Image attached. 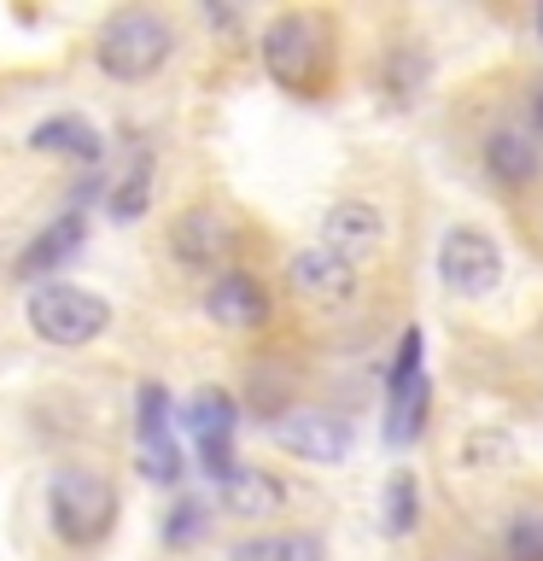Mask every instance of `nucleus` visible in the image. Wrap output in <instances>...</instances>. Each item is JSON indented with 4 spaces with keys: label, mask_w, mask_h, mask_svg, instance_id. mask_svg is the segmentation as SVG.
<instances>
[{
    "label": "nucleus",
    "mask_w": 543,
    "mask_h": 561,
    "mask_svg": "<svg viewBox=\"0 0 543 561\" xmlns=\"http://www.w3.org/2000/svg\"><path fill=\"white\" fill-rule=\"evenodd\" d=\"M263 70L287 88V94H315L327 82V59H333V30L322 12H280L263 24Z\"/></svg>",
    "instance_id": "nucleus-1"
},
{
    "label": "nucleus",
    "mask_w": 543,
    "mask_h": 561,
    "mask_svg": "<svg viewBox=\"0 0 543 561\" xmlns=\"http://www.w3.org/2000/svg\"><path fill=\"white\" fill-rule=\"evenodd\" d=\"M175 53V30L170 18H158L152 7H123L100 24L94 35V59L112 82H147L170 65Z\"/></svg>",
    "instance_id": "nucleus-2"
},
{
    "label": "nucleus",
    "mask_w": 543,
    "mask_h": 561,
    "mask_svg": "<svg viewBox=\"0 0 543 561\" xmlns=\"http://www.w3.org/2000/svg\"><path fill=\"white\" fill-rule=\"evenodd\" d=\"M47 520L59 543L70 550H94L117 526V485L94 468H59L47 480Z\"/></svg>",
    "instance_id": "nucleus-3"
},
{
    "label": "nucleus",
    "mask_w": 543,
    "mask_h": 561,
    "mask_svg": "<svg viewBox=\"0 0 543 561\" xmlns=\"http://www.w3.org/2000/svg\"><path fill=\"white\" fill-rule=\"evenodd\" d=\"M30 333L42 345H59V351H77V345H94L105 328H112V305L100 293L77 287V280H42L30 287Z\"/></svg>",
    "instance_id": "nucleus-4"
},
{
    "label": "nucleus",
    "mask_w": 543,
    "mask_h": 561,
    "mask_svg": "<svg viewBox=\"0 0 543 561\" xmlns=\"http://www.w3.org/2000/svg\"><path fill=\"white\" fill-rule=\"evenodd\" d=\"M427 340L420 328H403L397 357H392V380H385V445H415L427 433L432 415V380H427Z\"/></svg>",
    "instance_id": "nucleus-5"
},
{
    "label": "nucleus",
    "mask_w": 543,
    "mask_h": 561,
    "mask_svg": "<svg viewBox=\"0 0 543 561\" xmlns=\"http://www.w3.org/2000/svg\"><path fill=\"white\" fill-rule=\"evenodd\" d=\"M438 280H444L455 298H490L502 287L497 240H490L485 228H467V222L444 228V240H438Z\"/></svg>",
    "instance_id": "nucleus-6"
},
{
    "label": "nucleus",
    "mask_w": 543,
    "mask_h": 561,
    "mask_svg": "<svg viewBox=\"0 0 543 561\" xmlns=\"http://www.w3.org/2000/svg\"><path fill=\"white\" fill-rule=\"evenodd\" d=\"M287 287L292 298H304L310 310H345L357 298V263H345L339 252H327L322 240L287 257Z\"/></svg>",
    "instance_id": "nucleus-7"
},
{
    "label": "nucleus",
    "mask_w": 543,
    "mask_h": 561,
    "mask_svg": "<svg viewBox=\"0 0 543 561\" xmlns=\"http://www.w3.org/2000/svg\"><path fill=\"white\" fill-rule=\"evenodd\" d=\"M269 438L298 462H345L350 450V427L327 410H287L269 421Z\"/></svg>",
    "instance_id": "nucleus-8"
},
{
    "label": "nucleus",
    "mask_w": 543,
    "mask_h": 561,
    "mask_svg": "<svg viewBox=\"0 0 543 561\" xmlns=\"http://www.w3.org/2000/svg\"><path fill=\"white\" fill-rule=\"evenodd\" d=\"M322 245H327V252H339L345 263L374 257L380 245H385V210L374 199H362V193L333 199L327 217H322Z\"/></svg>",
    "instance_id": "nucleus-9"
},
{
    "label": "nucleus",
    "mask_w": 543,
    "mask_h": 561,
    "mask_svg": "<svg viewBox=\"0 0 543 561\" xmlns=\"http://www.w3.org/2000/svg\"><path fill=\"white\" fill-rule=\"evenodd\" d=\"M205 316L228 333H257L269 322V293L245 270H217V280L205 287Z\"/></svg>",
    "instance_id": "nucleus-10"
},
{
    "label": "nucleus",
    "mask_w": 543,
    "mask_h": 561,
    "mask_svg": "<svg viewBox=\"0 0 543 561\" xmlns=\"http://www.w3.org/2000/svg\"><path fill=\"white\" fill-rule=\"evenodd\" d=\"M170 252L187 263V270H217L228 257V222L210 205H187L182 217L170 222Z\"/></svg>",
    "instance_id": "nucleus-11"
},
{
    "label": "nucleus",
    "mask_w": 543,
    "mask_h": 561,
    "mask_svg": "<svg viewBox=\"0 0 543 561\" xmlns=\"http://www.w3.org/2000/svg\"><path fill=\"white\" fill-rule=\"evenodd\" d=\"M217 503H222V515H234V520H269V515L287 508V485H280L269 468H245L240 462L217 485Z\"/></svg>",
    "instance_id": "nucleus-12"
},
{
    "label": "nucleus",
    "mask_w": 543,
    "mask_h": 561,
    "mask_svg": "<svg viewBox=\"0 0 543 561\" xmlns=\"http://www.w3.org/2000/svg\"><path fill=\"white\" fill-rule=\"evenodd\" d=\"M485 170H490L497 187L525 193L538 182V170H543V152H538V140L525 129H490L485 135Z\"/></svg>",
    "instance_id": "nucleus-13"
},
{
    "label": "nucleus",
    "mask_w": 543,
    "mask_h": 561,
    "mask_svg": "<svg viewBox=\"0 0 543 561\" xmlns=\"http://www.w3.org/2000/svg\"><path fill=\"white\" fill-rule=\"evenodd\" d=\"M30 152H47V158H77V164H100L105 135H100L88 117H77V112H59V117H42V123L30 129Z\"/></svg>",
    "instance_id": "nucleus-14"
},
{
    "label": "nucleus",
    "mask_w": 543,
    "mask_h": 561,
    "mask_svg": "<svg viewBox=\"0 0 543 561\" xmlns=\"http://www.w3.org/2000/svg\"><path fill=\"white\" fill-rule=\"evenodd\" d=\"M77 245H82V210H65L59 222H47L42 234H35L24 252H18V280H24V287H30V280L42 287V280L59 270V263L77 252Z\"/></svg>",
    "instance_id": "nucleus-15"
},
{
    "label": "nucleus",
    "mask_w": 543,
    "mask_h": 561,
    "mask_svg": "<svg viewBox=\"0 0 543 561\" xmlns=\"http://www.w3.org/2000/svg\"><path fill=\"white\" fill-rule=\"evenodd\" d=\"M427 82H432L427 47H420V42H392V47H385V59H380V88L392 94V105H415L420 94H427Z\"/></svg>",
    "instance_id": "nucleus-16"
},
{
    "label": "nucleus",
    "mask_w": 543,
    "mask_h": 561,
    "mask_svg": "<svg viewBox=\"0 0 543 561\" xmlns=\"http://www.w3.org/2000/svg\"><path fill=\"white\" fill-rule=\"evenodd\" d=\"M187 433L199 438V445H234V433H240L234 392H222V386H199V392L187 398Z\"/></svg>",
    "instance_id": "nucleus-17"
},
{
    "label": "nucleus",
    "mask_w": 543,
    "mask_h": 561,
    "mask_svg": "<svg viewBox=\"0 0 543 561\" xmlns=\"http://www.w3.org/2000/svg\"><path fill=\"white\" fill-rule=\"evenodd\" d=\"M228 561H327V543L315 533H252L228 550Z\"/></svg>",
    "instance_id": "nucleus-18"
},
{
    "label": "nucleus",
    "mask_w": 543,
    "mask_h": 561,
    "mask_svg": "<svg viewBox=\"0 0 543 561\" xmlns=\"http://www.w3.org/2000/svg\"><path fill=\"white\" fill-rule=\"evenodd\" d=\"M520 462V445H515V433H502V427H473L462 438V468L467 473H508Z\"/></svg>",
    "instance_id": "nucleus-19"
},
{
    "label": "nucleus",
    "mask_w": 543,
    "mask_h": 561,
    "mask_svg": "<svg viewBox=\"0 0 543 561\" xmlns=\"http://www.w3.org/2000/svg\"><path fill=\"white\" fill-rule=\"evenodd\" d=\"M380 515H385V533H392V538H409L415 526H420V480H415L409 468H397L392 480H385Z\"/></svg>",
    "instance_id": "nucleus-20"
},
{
    "label": "nucleus",
    "mask_w": 543,
    "mask_h": 561,
    "mask_svg": "<svg viewBox=\"0 0 543 561\" xmlns=\"http://www.w3.org/2000/svg\"><path fill=\"white\" fill-rule=\"evenodd\" d=\"M147 205H152V158L140 152L135 164H129V170H123L117 182H112V193H105V210H112L117 222H135Z\"/></svg>",
    "instance_id": "nucleus-21"
},
{
    "label": "nucleus",
    "mask_w": 543,
    "mask_h": 561,
    "mask_svg": "<svg viewBox=\"0 0 543 561\" xmlns=\"http://www.w3.org/2000/svg\"><path fill=\"white\" fill-rule=\"evenodd\" d=\"M502 561H543V508H515V515H508Z\"/></svg>",
    "instance_id": "nucleus-22"
},
{
    "label": "nucleus",
    "mask_w": 543,
    "mask_h": 561,
    "mask_svg": "<svg viewBox=\"0 0 543 561\" xmlns=\"http://www.w3.org/2000/svg\"><path fill=\"white\" fill-rule=\"evenodd\" d=\"M152 438H170V392L164 386H140V398H135V445H152Z\"/></svg>",
    "instance_id": "nucleus-23"
},
{
    "label": "nucleus",
    "mask_w": 543,
    "mask_h": 561,
    "mask_svg": "<svg viewBox=\"0 0 543 561\" xmlns=\"http://www.w3.org/2000/svg\"><path fill=\"white\" fill-rule=\"evenodd\" d=\"M135 468L147 473L152 485H175L182 480V450H175V438H152V445H135Z\"/></svg>",
    "instance_id": "nucleus-24"
},
{
    "label": "nucleus",
    "mask_w": 543,
    "mask_h": 561,
    "mask_svg": "<svg viewBox=\"0 0 543 561\" xmlns=\"http://www.w3.org/2000/svg\"><path fill=\"white\" fill-rule=\"evenodd\" d=\"M199 533H205V508H199V503H182V508L164 520V538H170V543H193Z\"/></svg>",
    "instance_id": "nucleus-25"
},
{
    "label": "nucleus",
    "mask_w": 543,
    "mask_h": 561,
    "mask_svg": "<svg viewBox=\"0 0 543 561\" xmlns=\"http://www.w3.org/2000/svg\"><path fill=\"white\" fill-rule=\"evenodd\" d=\"M532 123H538V135H543V82L532 88Z\"/></svg>",
    "instance_id": "nucleus-26"
},
{
    "label": "nucleus",
    "mask_w": 543,
    "mask_h": 561,
    "mask_svg": "<svg viewBox=\"0 0 543 561\" xmlns=\"http://www.w3.org/2000/svg\"><path fill=\"white\" fill-rule=\"evenodd\" d=\"M532 24H538V42H543V7H538V18H532Z\"/></svg>",
    "instance_id": "nucleus-27"
}]
</instances>
